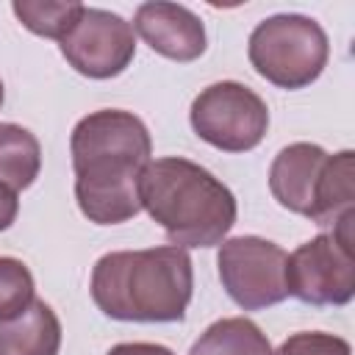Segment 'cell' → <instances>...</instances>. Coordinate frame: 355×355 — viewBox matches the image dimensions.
Here are the masks:
<instances>
[{"mask_svg":"<svg viewBox=\"0 0 355 355\" xmlns=\"http://www.w3.org/2000/svg\"><path fill=\"white\" fill-rule=\"evenodd\" d=\"M75 200L94 225H122L141 211L139 178L153 161L147 125L122 108L83 116L69 136Z\"/></svg>","mask_w":355,"mask_h":355,"instance_id":"obj_1","label":"cell"},{"mask_svg":"<svg viewBox=\"0 0 355 355\" xmlns=\"http://www.w3.org/2000/svg\"><path fill=\"white\" fill-rule=\"evenodd\" d=\"M189 355H272V344L252 319L227 316L205 327Z\"/></svg>","mask_w":355,"mask_h":355,"instance_id":"obj_13","label":"cell"},{"mask_svg":"<svg viewBox=\"0 0 355 355\" xmlns=\"http://www.w3.org/2000/svg\"><path fill=\"white\" fill-rule=\"evenodd\" d=\"M286 250L261 236H236L219 244V280L244 311H261L288 297Z\"/></svg>","mask_w":355,"mask_h":355,"instance_id":"obj_7","label":"cell"},{"mask_svg":"<svg viewBox=\"0 0 355 355\" xmlns=\"http://www.w3.org/2000/svg\"><path fill=\"white\" fill-rule=\"evenodd\" d=\"M272 355H352V349H349V341H344L341 336L308 330V333L288 336Z\"/></svg>","mask_w":355,"mask_h":355,"instance_id":"obj_17","label":"cell"},{"mask_svg":"<svg viewBox=\"0 0 355 355\" xmlns=\"http://www.w3.org/2000/svg\"><path fill=\"white\" fill-rule=\"evenodd\" d=\"M139 202L175 247L222 244L236 225V197L205 166L169 155L141 169Z\"/></svg>","mask_w":355,"mask_h":355,"instance_id":"obj_3","label":"cell"},{"mask_svg":"<svg viewBox=\"0 0 355 355\" xmlns=\"http://www.w3.org/2000/svg\"><path fill=\"white\" fill-rule=\"evenodd\" d=\"M347 216H355V153L352 150L327 155V164L316 189L311 222L319 227H327V225L336 227Z\"/></svg>","mask_w":355,"mask_h":355,"instance_id":"obj_12","label":"cell"},{"mask_svg":"<svg viewBox=\"0 0 355 355\" xmlns=\"http://www.w3.org/2000/svg\"><path fill=\"white\" fill-rule=\"evenodd\" d=\"M11 11L31 33L61 42L72 31L78 17L83 14V3L78 0H14Z\"/></svg>","mask_w":355,"mask_h":355,"instance_id":"obj_15","label":"cell"},{"mask_svg":"<svg viewBox=\"0 0 355 355\" xmlns=\"http://www.w3.org/2000/svg\"><path fill=\"white\" fill-rule=\"evenodd\" d=\"M17 214H19V200H17V191L0 183V233H3V230H8V227L14 225Z\"/></svg>","mask_w":355,"mask_h":355,"instance_id":"obj_19","label":"cell"},{"mask_svg":"<svg viewBox=\"0 0 355 355\" xmlns=\"http://www.w3.org/2000/svg\"><path fill=\"white\" fill-rule=\"evenodd\" d=\"M33 275L31 269L11 255H0V322L19 316L36 297H33Z\"/></svg>","mask_w":355,"mask_h":355,"instance_id":"obj_16","label":"cell"},{"mask_svg":"<svg viewBox=\"0 0 355 355\" xmlns=\"http://www.w3.org/2000/svg\"><path fill=\"white\" fill-rule=\"evenodd\" d=\"M3 100H6V89H3V80H0V105H3Z\"/></svg>","mask_w":355,"mask_h":355,"instance_id":"obj_20","label":"cell"},{"mask_svg":"<svg viewBox=\"0 0 355 355\" xmlns=\"http://www.w3.org/2000/svg\"><path fill=\"white\" fill-rule=\"evenodd\" d=\"M42 169L39 139L14 122H0V183L19 191L28 189Z\"/></svg>","mask_w":355,"mask_h":355,"instance_id":"obj_14","label":"cell"},{"mask_svg":"<svg viewBox=\"0 0 355 355\" xmlns=\"http://www.w3.org/2000/svg\"><path fill=\"white\" fill-rule=\"evenodd\" d=\"M352 222L341 219L333 233H319L300 244L286 261L288 294L305 305H347L355 297V252Z\"/></svg>","mask_w":355,"mask_h":355,"instance_id":"obj_5","label":"cell"},{"mask_svg":"<svg viewBox=\"0 0 355 355\" xmlns=\"http://www.w3.org/2000/svg\"><path fill=\"white\" fill-rule=\"evenodd\" d=\"M61 322L44 300H33L19 316L0 322V355H58Z\"/></svg>","mask_w":355,"mask_h":355,"instance_id":"obj_11","label":"cell"},{"mask_svg":"<svg viewBox=\"0 0 355 355\" xmlns=\"http://www.w3.org/2000/svg\"><path fill=\"white\" fill-rule=\"evenodd\" d=\"M194 133L216 150L247 153L258 147L269 128V108L250 86L219 80L205 86L189 111Z\"/></svg>","mask_w":355,"mask_h":355,"instance_id":"obj_6","label":"cell"},{"mask_svg":"<svg viewBox=\"0 0 355 355\" xmlns=\"http://www.w3.org/2000/svg\"><path fill=\"white\" fill-rule=\"evenodd\" d=\"M58 47L75 72L92 80H105L125 72L133 61L136 33L125 17L105 8L83 6V14L72 25V31L58 42Z\"/></svg>","mask_w":355,"mask_h":355,"instance_id":"obj_8","label":"cell"},{"mask_svg":"<svg viewBox=\"0 0 355 355\" xmlns=\"http://www.w3.org/2000/svg\"><path fill=\"white\" fill-rule=\"evenodd\" d=\"M327 155L330 153H324L319 144H311V141H294L283 147L269 166L272 197L291 214L311 219Z\"/></svg>","mask_w":355,"mask_h":355,"instance_id":"obj_10","label":"cell"},{"mask_svg":"<svg viewBox=\"0 0 355 355\" xmlns=\"http://www.w3.org/2000/svg\"><path fill=\"white\" fill-rule=\"evenodd\" d=\"M252 69L277 89L311 86L330 58L324 28L305 14H275L255 25L247 42Z\"/></svg>","mask_w":355,"mask_h":355,"instance_id":"obj_4","label":"cell"},{"mask_svg":"<svg viewBox=\"0 0 355 355\" xmlns=\"http://www.w3.org/2000/svg\"><path fill=\"white\" fill-rule=\"evenodd\" d=\"M133 28L144 44H150V50L169 61L186 64L205 53V25L180 3H141L136 8Z\"/></svg>","mask_w":355,"mask_h":355,"instance_id":"obj_9","label":"cell"},{"mask_svg":"<svg viewBox=\"0 0 355 355\" xmlns=\"http://www.w3.org/2000/svg\"><path fill=\"white\" fill-rule=\"evenodd\" d=\"M92 300L116 322H180L194 294V269L183 247L119 250L92 269Z\"/></svg>","mask_w":355,"mask_h":355,"instance_id":"obj_2","label":"cell"},{"mask_svg":"<svg viewBox=\"0 0 355 355\" xmlns=\"http://www.w3.org/2000/svg\"><path fill=\"white\" fill-rule=\"evenodd\" d=\"M105 355H175L169 347L164 344H153V341H125L111 347Z\"/></svg>","mask_w":355,"mask_h":355,"instance_id":"obj_18","label":"cell"}]
</instances>
